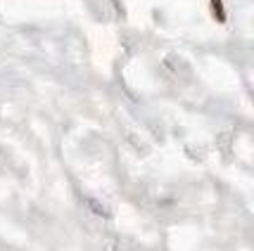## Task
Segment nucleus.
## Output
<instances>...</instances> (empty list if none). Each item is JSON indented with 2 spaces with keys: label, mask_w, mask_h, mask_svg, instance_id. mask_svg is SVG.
<instances>
[{
  "label": "nucleus",
  "mask_w": 254,
  "mask_h": 251,
  "mask_svg": "<svg viewBox=\"0 0 254 251\" xmlns=\"http://www.w3.org/2000/svg\"><path fill=\"white\" fill-rule=\"evenodd\" d=\"M209 7H211V17H214L216 22H219V24L226 22V10H223L221 0H209Z\"/></svg>",
  "instance_id": "nucleus-1"
}]
</instances>
